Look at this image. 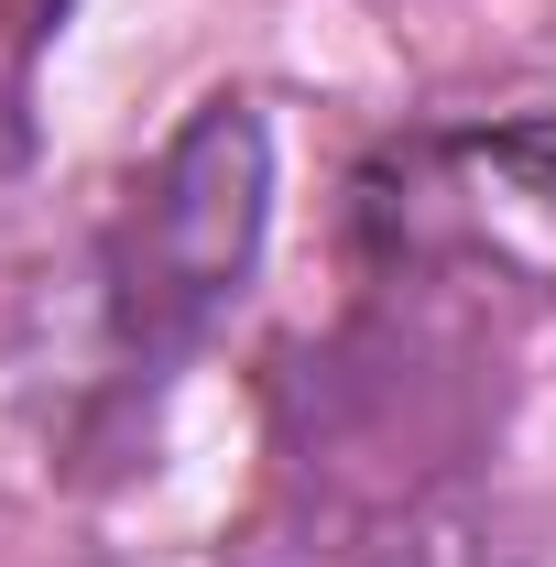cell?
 <instances>
[{
	"label": "cell",
	"mask_w": 556,
	"mask_h": 567,
	"mask_svg": "<svg viewBox=\"0 0 556 567\" xmlns=\"http://www.w3.org/2000/svg\"><path fill=\"white\" fill-rule=\"evenodd\" d=\"M274 197H284L274 110L240 87L197 99L121 175V197L99 208L87 251H76V317H66L76 350L55 382V425H44V458L66 481H121L142 458L175 382L208 360V339L262 274Z\"/></svg>",
	"instance_id": "1"
},
{
	"label": "cell",
	"mask_w": 556,
	"mask_h": 567,
	"mask_svg": "<svg viewBox=\"0 0 556 567\" xmlns=\"http://www.w3.org/2000/svg\"><path fill=\"white\" fill-rule=\"evenodd\" d=\"M502 339L513 328L470 306L349 274V306L274 371L284 513L371 557L415 513L481 492V458L502 436Z\"/></svg>",
	"instance_id": "2"
},
{
	"label": "cell",
	"mask_w": 556,
	"mask_h": 567,
	"mask_svg": "<svg viewBox=\"0 0 556 567\" xmlns=\"http://www.w3.org/2000/svg\"><path fill=\"white\" fill-rule=\"evenodd\" d=\"M349 274L491 328L556 306V87L436 99L349 164Z\"/></svg>",
	"instance_id": "3"
},
{
	"label": "cell",
	"mask_w": 556,
	"mask_h": 567,
	"mask_svg": "<svg viewBox=\"0 0 556 567\" xmlns=\"http://www.w3.org/2000/svg\"><path fill=\"white\" fill-rule=\"evenodd\" d=\"M360 567H556V492H459Z\"/></svg>",
	"instance_id": "4"
},
{
	"label": "cell",
	"mask_w": 556,
	"mask_h": 567,
	"mask_svg": "<svg viewBox=\"0 0 556 567\" xmlns=\"http://www.w3.org/2000/svg\"><path fill=\"white\" fill-rule=\"evenodd\" d=\"M76 0H0V197L22 186L33 164V132H44V66L66 44Z\"/></svg>",
	"instance_id": "5"
}]
</instances>
